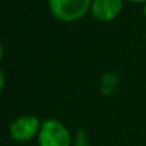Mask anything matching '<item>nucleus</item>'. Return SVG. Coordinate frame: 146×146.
<instances>
[{
    "mask_svg": "<svg viewBox=\"0 0 146 146\" xmlns=\"http://www.w3.org/2000/svg\"><path fill=\"white\" fill-rule=\"evenodd\" d=\"M143 11H145V14H146V4H145V9H143Z\"/></svg>",
    "mask_w": 146,
    "mask_h": 146,
    "instance_id": "obj_8",
    "label": "nucleus"
},
{
    "mask_svg": "<svg viewBox=\"0 0 146 146\" xmlns=\"http://www.w3.org/2000/svg\"><path fill=\"white\" fill-rule=\"evenodd\" d=\"M122 10V0H94L91 6L92 16L99 21L113 20Z\"/></svg>",
    "mask_w": 146,
    "mask_h": 146,
    "instance_id": "obj_4",
    "label": "nucleus"
},
{
    "mask_svg": "<svg viewBox=\"0 0 146 146\" xmlns=\"http://www.w3.org/2000/svg\"><path fill=\"white\" fill-rule=\"evenodd\" d=\"M40 146H70L71 136L68 129L55 119H46L38 132Z\"/></svg>",
    "mask_w": 146,
    "mask_h": 146,
    "instance_id": "obj_2",
    "label": "nucleus"
},
{
    "mask_svg": "<svg viewBox=\"0 0 146 146\" xmlns=\"http://www.w3.org/2000/svg\"><path fill=\"white\" fill-rule=\"evenodd\" d=\"M1 58H3V44L0 43V61H1Z\"/></svg>",
    "mask_w": 146,
    "mask_h": 146,
    "instance_id": "obj_6",
    "label": "nucleus"
},
{
    "mask_svg": "<svg viewBox=\"0 0 146 146\" xmlns=\"http://www.w3.org/2000/svg\"><path fill=\"white\" fill-rule=\"evenodd\" d=\"M3 87H4V74H3V71L0 70V91L3 90Z\"/></svg>",
    "mask_w": 146,
    "mask_h": 146,
    "instance_id": "obj_5",
    "label": "nucleus"
},
{
    "mask_svg": "<svg viewBox=\"0 0 146 146\" xmlns=\"http://www.w3.org/2000/svg\"><path fill=\"white\" fill-rule=\"evenodd\" d=\"M129 1H133V3H143L146 0H129Z\"/></svg>",
    "mask_w": 146,
    "mask_h": 146,
    "instance_id": "obj_7",
    "label": "nucleus"
},
{
    "mask_svg": "<svg viewBox=\"0 0 146 146\" xmlns=\"http://www.w3.org/2000/svg\"><path fill=\"white\" fill-rule=\"evenodd\" d=\"M50 11L61 21H75L85 16L92 0H48Z\"/></svg>",
    "mask_w": 146,
    "mask_h": 146,
    "instance_id": "obj_1",
    "label": "nucleus"
},
{
    "mask_svg": "<svg viewBox=\"0 0 146 146\" xmlns=\"http://www.w3.org/2000/svg\"><path fill=\"white\" fill-rule=\"evenodd\" d=\"M40 132V122L36 116H21L16 119L10 126V135L19 142L33 139Z\"/></svg>",
    "mask_w": 146,
    "mask_h": 146,
    "instance_id": "obj_3",
    "label": "nucleus"
}]
</instances>
